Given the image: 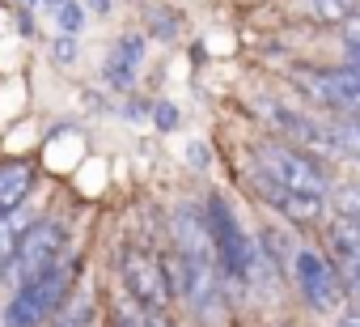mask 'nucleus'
I'll return each instance as SVG.
<instances>
[{"instance_id": "nucleus-1", "label": "nucleus", "mask_w": 360, "mask_h": 327, "mask_svg": "<svg viewBox=\"0 0 360 327\" xmlns=\"http://www.w3.org/2000/svg\"><path fill=\"white\" fill-rule=\"evenodd\" d=\"M72 276H77V264H72V259H60L51 272H43V276H34L30 285L13 289V297L5 302L0 323H5V327H43L51 314H60V310L68 306Z\"/></svg>"}, {"instance_id": "nucleus-2", "label": "nucleus", "mask_w": 360, "mask_h": 327, "mask_svg": "<svg viewBox=\"0 0 360 327\" xmlns=\"http://www.w3.org/2000/svg\"><path fill=\"white\" fill-rule=\"evenodd\" d=\"M255 157H259V175H267L280 187H292V192H305V196H326V187H330L326 166L297 144L267 140V144L255 149Z\"/></svg>"}, {"instance_id": "nucleus-3", "label": "nucleus", "mask_w": 360, "mask_h": 327, "mask_svg": "<svg viewBox=\"0 0 360 327\" xmlns=\"http://www.w3.org/2000/svg\"><path fill=\"white\" fill-rule=\"evenodd\" d=\"M64 247H68L64 221H56V217H34V226L26 230L22 247H18V259H13V268H9L13 289H22V285H30L34 276L51 272V268L64 259Z\"/></svg>"}, {"instance_id": "nucleus-4", "label": "nucleus", "mask_w": 360, "mask_h": 327, "mask_svg": "<svg viewBox=\"0 0 360 327\" xmlns=\"http://www.w3.org/2000/svg\"><path fill=\"white\" fill-rule=\"evenodd\" d=\"M208 230H212V242H217L221 272H225L229 280L246 285V276H250V259H255L259 238H250V234L242 230V221L233 217V209H229L221 196H212V200H208Z\"/></svg>"}, {"instance_id": "nucleus-5", "label": "nucleus", "mask_w": 360, "mask_h": 327, "mask_svg": "<svg viewBox=\"0 0 360 327\" xmlns=\"http://www.w3.org/2000/svg\"><path fill=\"white\" fill-rule=\"evenodd\" d=\"M119 276H123V289L127 297L140 306V310H169L174 302V285L165 276V264L140 247H123L119 251Z\"/></svg>"}, {"instance_id": "nucleus-6", "label": "nucleus", "mask_w": 360, "mask_h": 327, "mask_svg": "<svg viewBox=\"0 0 360 327\" xmlns=\"http://www.w3.org/2000/svg\"><path fill=\"white\" fill-rule=\"evenodd\" d=\"M292 280H297L301 297H305L314 310H335V306L347 297L335 259H326V255H318V251H297V259H292Z\"/></svg>"}, {"instance_id": "nucleus-7", "label": "nucleus", "mask_w": 360, "mask_h": 327, "mask_svg": "<svg viewBox=\"0 0 360 327\" xmlns=\"http://www.w3.org/2000/svg\"><path fill=\"white\" fill-rule=\"evenodd\" d=\"M301 81L330 111H339L347 119H360V73L356 68L343 64V68H330V73H301Z\"/></svg>"}, {"instance_id": "nucleus-8", "label": "nucleus", "mask_w": 360, "mask_h": 327, "mask_svg": "<svg viewBox=\"0 0 360 327\" xmlns=\"http://www.w3.org/2000/svg\"><path fill=\"white\" fill-rule=\"evenodd\" d=\"M255 192L284 217V221H292V226H314L318 217H322V196H305V192H292V187H280V183H271L267 175H259L255 179Z\"/></svg>"}, {"instance_id": "nucleus-9", "label": "nucleus", "mask_w": 360, "mask_h": 327, "mask_svg": "<svg viewBox=\"0 0 360 327\" xmlns=\"http://www.w3.org/2000/svg\"><path fill=\"white\" fill-rule=\"evenodd\" d=\"M34 179H39V166L30 157H18V161L0 166V221L26 204V196L34 192Z\"/></svg>"}, {"instance_id": "nucleus-10", "label": "nucleus", "mask_w": 360, "mask_h": 327, "mask_svg": "<svg viewBox=\"0 0 360 327\" xmlns=\"http://www.w3.org/2000/svg\"><path fill=\"white\" fill-rule=\"evenodd\" d=\"M140 60H144V39H140V35L119 39V43H115V51H110V60H106V81H110V85H119V90H127V85L136 81Z\"/></svg>"}, {"instance_id": "nucleus-11", "label": "nucleus", "mask_w": 360, "mask_h": 327, "mask_svg": "<svg viewBox=\"0 0 360 327\" xmlns=\"http://www.w3.org/2000/svg\"><path fill=\"white\" fill-rule=\"evenodd\" d=\"M30 226H34V217H30V209H26V204H22L18 213H9L5 221H0V276L13 268L18 247H22V238H26V230H30Z\"/></svg>"}, {"instance_id": "nucleus-12", "label": "nucleus", "mask_w": 360, "mask_h": 327, "mask_svg": "<svg viewBox=\"0 0 360 327\" xmlns=\"http://www.w3.org/2000/svg\"><path fill=\"white\" fill-rule=\"evenodd\" d=\"M330 247H335V259H360V221L339 217L330 226Z\"/></svg>"}, {"instance_id": "nucleus-13", "label": "nucleus", "mask_w": 360, "mask_h": 327, "mask_svg": "<svg viewBox=\"0 0 360 327\" xmlns=\"http://www.w3.org/2000/svg\"><path fill=\"white\" fill-rule=\"evenodd\" d=\"M330 144H335V153L360 161V119H347V115L330 119Z\"/></svg>"}, {"instance_id": "nucleus-14", "label": "nucleus", "mask_w": 360, "mask_h": 327, "mask_svg": "<svg viewBox=\"0 0 360 327\" xmlns=\"http://www.w3.org/2000/svg\"><path fill=\"white\" fill-rule=\"evenodd\" d=\"M56 327H94V302L81 293V297H72L60 314H56Z\"/></svg>"}, {"instance_id": "nucleus-15", "label": "nucleus", "mask_w": 360, "mask_h": 327, "mask_svg": "<svg viewBox=\"0 0 360 327\" xmlns=\"http://www.w3.org/2000/svg\"><path fill=\"white\" fill-rule=\"evenodd\" d=\"M309 9H314L318 22H335V26H343V22L356 13V0H309Z\"/></svg>"}, {"instance_id": "nucleus-16", "label": "nucleus", "mask_w": 360, "mask_h": 327, "mask_svg": "<svg viewBox=\"0 0 360 327\" xmlns=\"http://www.w3.org/2000/svg\"><path fill=\"white\" fill-rule=\"evenodd\" d=\"M330 204H335L339 217H356L360 221V183H339L335 196H330Z\"/></svg>"}, {"instance_id": "nucleus-17", "label": "nucleus", "mask_w": 360, "mask_h": 327, "mask_svg": "<svg viewBox=\"0 0 360 327\" xmlns=\"http://www.w3.org/2000/svg\"><path fill=\"white\" fill-rule=\"evenodd\" d=\"M56 26H60L64 35H77V30L85 26V9L72 5V0H60V5H56Z\"/></svg>"}, {"instance_id": "nucleus-18", "label": "nucleus", "mask_w": 360, "mask_h": 327, "mask_svg": "<svg viewBox=\"0 0 360 327\" xmlns=\"http://www.w3.org/2000/svg\"><path fill=\"white\" fill-rule=\"evenodd\" d=\"M339 30H343V43H347V51H360V13H352V18H347Z\"/></svg>"}, {"instance_id": "nucleus-19", "label": "nucleus", "mask_w": 360, "mask_h": 327, "mask_svg": "<svg viewBox=\"0 0 360 327\" xmlns=\"http://www.w3.org/2000/svg\"><path fill=\"white\" fill-rule=\"evenodd\" d=\"M153 119H157V123H161V128H165V132H169V128H178V111H174V106H169V102H161V106H157V111H153Z\"/></svg>"}, {"instance_id": "nucleus-20", "label": "nucleus", "mask_w": 360, "mask_h": 327, "mask_svg": "<svg viewBox=\"0 0 360 327\" xmlns=\"http://www.w3.org/2000/svg\"><path fill=\"white\" fill-rule=\"evenodd\" d=\"M140 327H174L165 310H140Z\"/></svg>"}, {"instance_id": "nucleus-21", "label": "nucleus", "mask_w": 360, "mask_h": 327, "mask_svg": "<svg viewBox=\"0 0 360 327\" xmlns=\"http://www.w3.org/2000/svg\"><path fill=\"white\" fill-rule=\"evenodd\" d=\"M115 327H140V306H136V302H131V310H123V306H119Z\"/></svg>"}, {"instance_id": "nucleus-22", "label": "nucleus", "mask_w": 360, "mask_h": 327, "mask_svg": "<svg viewBox=\"0 0 360 327\" xmlns=\"http://www.w3.org/2000/svg\"><path fill=\"white\" fill-rule=\"evenodd\" d=\"M335 327H360V310H343Z\"/></svg>"}, {"instance_id": "nucleus-23", "label": "nucleus", "mask_w": 360, "mask_h": 327, "mask_svg": "<svg viewBox=\"0 0 360 327\" xmlns=\"http://www.w3.org/2000/svg\"><path fill=\"white\" fill-rule=\"evenodd\" d=\"M72 51H77V47H72V39H64V43H56V56H60V60H64V64H68V60H72Z\"/></svg>"}, {"instance_id": "nucleus-24", "label": "nucleus", "mask_w": 360, "mask_h": 327, "mask_svg": "<svg viewBox=\"0 0 360 327\" xmlns=\"http://www.w3.org/2000/svg\"><path fill=\"white\" fill-rule=\"evenodd\" d=\"M347 68H356V73H360V51H347Z\"/></svg>"}, {"instance_id": "nucleus-25", "label": "nucleus", "mask_w": 360, "mask_h": 327, "mask_svg": "<svg viewBox=\"0 0 360 327\" xmlns=\"http://www.w3.org/2000/svg\"><path fill=\"white\" fill-rule=\"evenodd\" d=\"M22 5H34V0H22Z\"/></svg>"}, {"instance_id": "nucleus-26", "label": "nucleus", "mask_w": 360, "mask_h": 327, "mask_svg": "<svg viewBox=\"0 0 360 327\" xmlns=\"http://www.w3.org/2000/svg\"><path fill=\"white\" fill-rule=\"evenodd\" d=\"M47 5H60V0H47Z\"/></svg>"}]
</instances>
